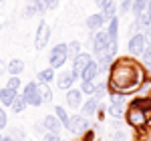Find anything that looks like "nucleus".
<instances>
[{
    "instance_id": "nucleus-6",
    "label": "nucleus",
    "mask_w": 151,
    "mask_h": 141,
    "mask_svg": "<svg viewBox=\"0 0 151 141\" xmlns=\"http://www.w3.org/2000/svg\"><path fill=\"white\" fill-rule=\"evenodd\" d=\"M65 127H67L70 133H75V135H83L85 131L89 129V121H87L85 115H73V117H69V121H67Z\"/></svg>"
},
{
    "instance_id": "nucleus-25",
    "label": "nucleus",
    "mask_w": 151,
    "mask_h": 141,
    "mask_svg": "<svg viewBox=\"0 0 151 141\" xmlns=\"http://www.w3.org/2000/svg\"><path fill=\"white\" fill-rule=\"evenodd\" d=\"M115 10H117V6H115V2L111 4V6H107L105 10H101V14H103V18H105V22H109L113 16H115Z\"/></svg>"
},
{
    "instance_id": "nucleus-14",
    "label": "nucleus",
    "mask_w": 151,
    "mask_h": 141,
    "mask_svg": "<svg viewBox=\"0 0 151 141\" xmlns=\"http://www.w3.org/2000/svg\"><path fill=\"white\" fill-rule=\"evenodd\" d=\"M87 28H89V30H99V28H101V26H103L105 24V18H103V14H101V12H97V14H91V16H89V18H87Z\"/></svg>"
},
{
    "instance_id": "nucleus-36",
    "label": "nucleus",
    "mask_w": 151,
    "mask_h": 141,
    "mask_svg": "<svg viewBox=\"0 0 151 141\" xmlns=\"http://www.w3.org/2000/svg\"><path fill=\"white\" fill-rule=\"evenodd\" d=\"M145 40L151 45V26H149V28H145Z\"/></svg>"
},
{
    "instance_id": "nucleus-27",
    "label": "nucleus",
    "mask_w": 151,
    "mask_h": 141,
    "mask_svg": "<svg viewBox=\"0 0 151 141\" xmlns=\"http://www.w3.org/2000/svg\"><path fill=\"white\" fill-rule=\"evenodd\" d=\"M145 6H147V0H133V4H131V8L135 12V16L139 14V12L145 10Z\"/></svg>"
},
{
    "instance_id": "nucleus-29",
    "label": "nucleus",
    "mask_w": 151,
    "mask_h": 141,
    "mask_svg": "<svg viewBox=\"0 0 151 141\" xmlns=\"http://www.w3.org/2000/svg\"><path fill=\"white\" fill-rule=\"evenodd\" d=\"M6 87H10V89H14L16 93H18V87H20V77H12L8 79V83H6Z\"/></svg>"
},
{
    "instance_id": "nucleus-13",
    "label": "nucleus",
    "mask_w": 151,
    "mask_h": 141,
    "mask_svg": "<svg viewBox=\"0 0 151 141\" xmlns=\"http://www.w3.org/2000/svg\"><path fill=\"white\" fill-rule=\"evenodd\" d=\"M42 127H45V131H52V133H58V131H60V127H63V123L58 121L57 115H47V117L42 119Z\"/></svg>"
},
{
    "instance_id": "nucleus-15",
    "label": "nucleus",
    "mask_w": 151,
    "mask_h": 141,
    "mask_svg": "<svg viewBox=\"0 0 151 141\" xmlns=\"http://www.w3.org/2000/svg\"><path fill=\"white\" fill-rule=\"evenodd\" d=\"M24 70V63L20 59H12L10 63H8V73H10L12 77H20Z\"/></svg>"
},
{
    "instance_id": "nucleus-8",
    "label": "nucleus",
    "mask_w": 151,
    "mask_h": 141,
    "mask_svg": "<svg viewBox=\"0 0 151 141\" xmlns=\"http://www.w3.org/2000/svg\"><path fill=\"white\" fill-rule=\"evenodd\" d=\"M145 45H147L145 35H143V32H137V35H133L131 38H129V53H131L133 57H141Z\"/></svg>"
},
{
    "instance_id": "nucleus-39",
    "label": "nucleus",
    "mask_w": 151,
    "mask_h": 141,
    "mask_svg": "<svg viewBox=\"0 0 151 141\" xmlns=\"http://www.w3.org/2000/svg\"><path fill=\"white\" fill-rule=\"evenodd\" d=\"M0 2H4V0H0Z\"/></svg>"
},
{
    "instance_id": "nucleus-4",
    "label": "nucleus",
    "mask_w": 151,
    "mask_h": 141,
    "mask_svg": "<svg viewBox=\"0 0 151 141\" xmlns=\"http://www.w3.org/2000/svg\"><path fill=\"white\" fill-rule=\"evenodd\" d=\"M22 97H24V101H26V105H30V107H40L42 105L40 93H38V83H35V81H30L24 87Z\"/></svg>"
},
{
    "instance_id": "nucleus-5",
    "label": "nucleus",
    "mask_w": 151,
    "mask_h": 141,
    "mask_svg": "<svg viewBox=\"0 0 151 141\" xmlns=\"http://www.w3.org/2000/svg\"><path fill=\"white\" fill-rule=\"evenodd\" d=\"M107 48H109V36H107V30H95L93 35V50L95 55H97V59L107 53Z\"/></svg>"
},
{
    "instance_id": "nucleus-11",
    "label": "nucleus",
    "mask_w": 151,
    "mask_h": 141,
    "mask_svg": "<svg viewBox=\"0 0 151 141\" xmlns=\"http://www.w3.org/2000/svg\"><path fill=\"white\" fill-rule=\"evenodd\" d=\"M81 99H83V91L81 89H67V105L73 107V109H77V107H81Z\"/></svg>"
},
{
    "instance_id": "nucleus-10",
    "label": "nucleus",
    "mask_w": 151,
    "mask_h": 141,
    "mask_svg": "<svg viewBox=\"0 0 151 141\" xmlns=\"http://www.w3.org/2000/svg\"><path fill=\"white\" fill-rule=\"evenodd\" d=\"M77 81V77H75V73L73 70H65V73H60L58 75V89L60 91H67L73 87V83Z\"/></svg>"
},
{
    "instance_id": "nucleus-7",
    "label": "nucleus",
    "mask_w": 151,
    "mask_h": 141,
    "mask_svg": "<svg viewBox=\"0 0 151 141\" xmlns=\"http://www.w3.org/2000/svg\"><path fill=\"white\" fill-rule=\"evenodd\" d=\"M48 38H50V26L47 24V20H40V24H38V28H36V32H35V47L38 50L45 48Z\"/></svg>"
},
{
    "instance_id": "nucleus-16",
    "label": "nucleus",
    "mask_w": 151,
    "mask_h": 141,
    "mask_svg": "<svg viewBox=\"0 0 151 141\" xmlns=\"http://www.w3.org/2000/svg\"><path fill=\"white\" fill-rule=\"evenodd\" d=\"M14 95H16V91H14V89H10V87H2V89H0V101H2V105L10 107Z\"/></svg>"
},
{
    "instance_id": "nucleus-31",
    "label": "nucleus",
    "mask_w": 151,
    "mask_h": 141,
    "mask_svg": "<svg viewBox=\"0 0 151 141\" xmlns=\"http://www.w3.org/2000/svg\"><path fill=\"white\" fill-rule=\"evenodd\" d=\"M6 123H8V117H6V111L4 109H0V131L6 127Z\"/></svg>"
},
{
    "instance_id": "nucleus-1",
    "label": "nucleus",
    "mask_w": 151,
    "mask_h": 141,
    "mask_svg": "<svg viewBox=\"0 0 151 141\" xmlns=\"http://www.w3.org/2000/svg\"><path fill=\"white\" fill-rule=\"evenodd\" d=\"M143 81V70L129 59L117 60L115 65L111 67V75H109V87L113 91L119 93H127L137 89Z\"/></svg>"
},
{
    "instance_id": "nucleus-21",
    "label": "nucleus",
    "mask_w": 151,
    "mask_h": 141,
    "mask_svg": "<svg viewBox=\"0 0 151 141\" xmlns=\"http://www.w3.org/2000/svg\"><path fill=\"white\" fill-rule=\"evenodd\" d=\"M52 79H55V69H50V67L38 73V83H50Z\"/></svg>"
},
{
    "instance_id": "nucleus-32",
    "label": "nucleus",
    "mask_w": 151,
    "mask_h": 141,
    "mask_svg": "<svg viewBox=\"0 0 151 141\" xmlns=\"http://www.w3.org/2000/svg\"><path fill=\"white\" fill-rule=\"evenodd\" d=\"M113 4V0H97V8L99 10H105L107 6H111Z\"/></svg>"
},
{
    "instance_id": "nucleus-30",
    "label": "nucleus",
    "mask_w": 151,
    "mask_h": 141,
    "mask_svg": "<svg viewBox=\"0 0 151 141\" xmlns=\"http://www.w3.org/2000/svg\"><path fill=\"white\" fill-rule=\"evenodd\" d=\"M42 141H63V139L58 137V133H52V131H47V133H45V137H42Z\"/></svg>"
},
{
    "instance_id": "nucleus-24",
    "label": "nucleus",
    "mask_w": 151,
    "mask_h": 141,
    "mask_svg": "<svg viewBox=\"0 0 151 141\" xmlns=\"http://www.w3.org/2000/svg\"><path fill=\"white\" fill-rule=\"evenodd\" d=\"M109 113L113 115L115 119H119V117H123V103H111V109H109Z\"/></svg>"
},
{
    "instance_id": "nucleus-3",
    "label": "nucleus",
    "mask_w": 151,
    "mask_h": 141,
    "mask_svg": "<svg viewBox=\"0 0 151 141\" xmlns=\"http://www.w3.org/2000/svg\"><path fill=\"white\" fill-rule=\"evenodd\" d=\"M125 119H127L129 125L135 127V129H141V127L147 125V113L141 111V109H135V107H131L127 113H125Z\"/></svg>"
},
{
    "instance_id": "nucleus-40",
    "label": "nucleus",
    "mask_w": 151,
    "mask_h": 141,
    "mask_svg": "<svg viewBox=\"0 0 151 141\" xmlns=\"http://www.w3.org/2000/svg\"><path fill=\"white\" fill-rule=\"evenodd\" d=\"M95 141H99V139H95Z\"/></svg>"
},
{
    "instance_id": "nucleus-22",
    "label": "nucleus",
    "mask_w": 151,
    "mask_h": 141,
    "mask_svg": "<svg viewBox=\"0 0 151 141\" xmlns=\"http://www.w3.org/2000/svg\"><path fill=\"white\" fill-rule=\"evenodd\" d=\"M79 53H81V45H79L77 40H73V42L67 45V57H69V59H75Z\"/></svg>"
},
{
    "instance_id": "nucleus-12",
    "label": "nucleus",
    "mask_w": 151,
    "mask_h": 141,
    "mask_svg": "<svg viewBox=\"0 0 151 141\" xmlns=\"http://www.w3.org/2000/svg\"><path fill=\"white\" fill-rule=\"evenodd\" d=\"M97 75H99V65L95 63V60H91L87 67H85V70L81 73V81H95L97 79Z\"/></svg>"
},
{
    "instance_id": "nucleus-35",
    "label": "nucleus",
    "mask_w": 151,
    "mask_h": 141,
    "mask_svg": "<svg viewBox=\"0 0 151 141\" xmlns=\"http://www.w3.org/2000/svg\"><path fill=\"white\" fill-rule=\"evenodd\" d=\"M45 4H47V10H55L58 6V0H45Z\"/></svg>"
},
{
    "instance_id": "nucleus-23",
    "label": "nucleus",
    "mask_w": 151,
    "mask_h": 141,
    "mask_svg": "<svg viewBox=\"0 0 151 141\" xmlns=\"http://www.w3.org/2000/svg\"><path fill=\"white\" fill-rule=\"evenodd\" d=\"M95 89H97V83H95V81H83L81 91L85 95H95Z\"/></svg>"
},
{
    "instance_id": "nucleus-26",
    "label": "nucleus",
    "mask_w": 151,
    "mask_h": 141,
    "mask_svg": "<svg viewBox=\"0 0 151 141\" xmlns=\"http://www.w3.org/2000/svg\"><path fill=\"white\" fill-rule=\"evenodd\" d=\"M55 115L58 117V121H60L63 125H67V121H69V115H67L65 107H55Z\"/></svg>"
},
{
    "instance_id": "nucleus-19",
    "label": "nucleus",
    "mask_w": 151,
    "mask_h": 141,
    "mask_svg": "<svg viewBox=\"0 0 151 141\" xmlns=\"http://www.w3.org/2000/svg\"><path fill=\"white\" fill-rule=\"evenodd\" d=\"M10 107H12L14 113H22L24 109H26V101H24V97L16 93V95H14V99H12V103H10Z\"/></svg>"
},
{
    "instance_id": "nucleus-18",
    "label": "nucleus",
    "mask_w": 151,
    "mask_h": 141,
    "mask_svg": "<svg viewBox=\"0 0 151 141\" xmlns=\"http://www.w3.org/2000/svg\"><path fill=\"white\" fill-rule=\"evenodd\" d=\"M38 93H40V101L42 103H50L52 101V93H50L48 83H38Z\"/></svg>"
},
{
    "instance_id": "nucleus-17",
    "label": "nucleus",
    "mask_w": 151,
    "mask_h": 141,
    "mask_svg": "<svg viewBox=\"0 0 151 141\" xmlns=\"http://www.w3.org/2000/svg\"><path fill=\"white\" fill-rule=\"evenodd\" d=\"M131 107H135V109H141V111H151V99L147 97H137V99H133L131 101Z\"/></svg>"
},
{
    "instance_id": "nucleus-34",
    "label": "nucleus",
    "mask_w": 151,
    "mask_h": 141,
    "mask_svg": "<svg viewBox=\"0 0 151 141\" xmlns=\"http://www.w3.org/2000/svg\"><path fill=\"white\" fill-rule=\"evenodd\" d=\"M36 14V8H35V4L28 0V6H26V16H35Z\"/></svg>"
},
{
    "instance_id": "nucleus-33",
    "label": "nucleus",
    "mask_w": 151,
    "mask_h": 141,
    "mask_svg": "<svg viewBox=\"0 0 151 141\" xmlns=\"http://www.w3.org/2000/svg\"><path fill=\"white\" fill-rule=\"evenodd\" d=\"M131 4H133V0H123L121 10H119V12H129V10H131Z\"/></svg>"
},
{
    "instance_id": "nucleus-9",
    "label": "nucleus",
    "mask_w": 151,
    "mask_h": 141,
    "mask_svg": "<svg viewBox=\"0 0 151 141\" xmlns=\"http://www.w3.org/2000/svg\"><path fill=\"white\" fill-rule=\"evenodd\" d=\"M91 60H93V59H91V55H87V53H79V55L73 59V73H75L77 79L81 77V73L85 70V67H87Z\"/></svg>"
},
{
    "instance_id": "nucleus-2",
    "label": "nucleus",
    "mask_w": 151,
    "mask_h": 141,
    "mask_svg": "<svg viewBox=\"0 0 151 141\" xmlns=\"http://www.w3.org/2000/svg\"><path fill=\"white\" fill-rule=\"evenodd\" d=\"M67 42H60L57 47H52L50 50V57H48V67L50 69H60L65 63H67Z\"/></svg>"
},
{
    "instance_id": "nucleus-37",
    "label": "nucleus",
    "mask_w": 151,
    "mask_h": 141,
    "mask_svg": "<svg viewBox=\"0 0 151 141\" xmlns=\"http://www.w3.org/2000/svg\"><path fill=\"white\" fill-rule=\"evenodd\" d=\"M4 73V63H2V59H0V75Z\"/></svg>"
},
{
    "instance_id": "nucleus-38",
    "label": "nucleus",
    "mask_w": 151,
    "mask_h": 141,
    "mask_svg": "<svg viewBox=\"0 0 151 141\" xmlns=\"http://www.w3.org/2000/svg\"><path fill=\"white\" fill-rule=\"evenodd\" d=\"M0 141H14L12 137H0Z\"/></svg>"
},
{
    "instance_id": "nucleus-20",
    "label": "nucleus",
    "mask_w": 151,
    "mask_h": 141,
    "mask_svg": "<svg viewBox=\"0 0 151 141\" xmlns=\"http://www.w3.org/2000/svg\"><path fill=\"white\" fill-rule=\"evenodd\" d=\"M97 105H99V99L97 97H91L85 105H83V115H93L97 111Z\"/></svg>"
},
{
    "instance_id": "nucleus-28",
    "label": "nucleus",
    "mask_w": 151,
    "mask_h": 141,
    "mask_svg": "<svg viewBox=\"0 0 151 141\" xmlns=\"http://www.w3.org/2000/svg\"><path fill=\"white\" fill-rule=\"evenodd\" d=\"M141 57H143V63H145V67H147V65H151V45H149V42L145 45L143 53H141Z\"/></svg>"
}]
</instances>
